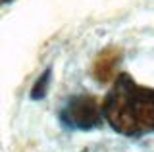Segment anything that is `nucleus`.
<instances>
[{
	"label": "nucleus",
	"instance_id": "obj_1",
	"mask_svg": "<svg viewBox=\"0 0 154 152\" xmlns=\"http://www.w3.org/2000/svg\"><path fill=\"white\" fill-rule=\"evenodd\" d=\"M102 114L119 135H150L154 133V89L135 83L127 73L118 75L102 102Z\"/></svg>",
	"mask_w": 154,
	"mask_h": 152
},
{
	"label": "nucleus",
	"instance_id": "obj_2",
	"mask_svg": "<svg viewBox=\"0 0 154 152\" xmlns=\"http://www.w3.org/2000/svg\"><path fill=\"white\" fill-rule=\"evenodd\" d=\"M60 120L71 129H94L102 121V106L93 94H77L71 96L62 108Z\"/></svg>",
	"mask_w": 154,
	"mask_h": 152
},
{
	"label": "nucleus",
	"instance_id": "obj_3",
	"mask_svg": "<svg viewBox=\"0 0 154 152\" xmlns=\"http://www.w3.org/2000/svg\"><path fill=\"white\" fill-rule=\"evenodd\" d=\"M123 52L118 46H110V48L102 50L94 60L93 65V73L100 83H110L112 79H116V71H118L119 64H122Z\"/></svg>",
	"mask_w": 154,
	"mask_h": 152
},
{
	"label": "nucleus",
	"instance_id": "obj_4",
	"mask_svg": "<svg viewBox=\"0 0 154 152\" xmlns=\"http://www.w3.org/2000/svg\"><path fill=\"white\" fill-rule=\"evenodd\" d=\"M48 83H50V69H46L45 73L41 75V77H38V81L35 83V87H33V94L31 96L33 98H42L46 94V87H48Z\"/></svg>",
	"mask_w": 154,
	"mask_h": 152
},
{
	"label": "nucleus",
	"instance_id": "obj_5",
	"mask_svg": "<svg viewBox=\"0 0 154 152\" xmlns=\"http://www.w3.org/2000/svg\"><path fill=\"white\" fill-rule=\"evenodd\" d=\"M6 2H10V0H0V4H6Z\"/></svg>",
	"mask_w": 154,
	"mask_h": 152
}]
</instances>
